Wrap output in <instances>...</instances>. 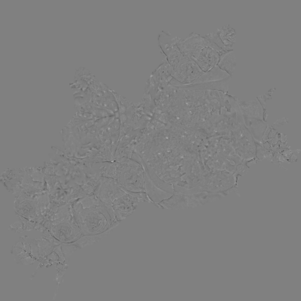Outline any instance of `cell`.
<instances>
[{
    "mask_svg": "<svg viewBox=\"0 0 301 301\" xmlns=\"http://www.w3.org/2000/svg\"><path fill=\"white\" fill-rule=\"evenodd\" d=\"M28 255V254L24 252H22L20 254H16V256L17 257L19 258L20 259L26 257Z\"/></svg>",
    "mask_w": 301,
    "mask_h": 301,
    "instance_id": "5bb4252c",
    "label": "cell"
},
{
    "mask_svg": "<svg viewBox=\"0 0 301 301\" xmlns=\"http://www.w3.org/2000/svg\"><path fill=\"white\" fill-rule=\"evenodd\" d=\"M21 249H20V248H18L17 247H15L14 248L13 250L14 254H16L21 252Z\"/></svg>",
    "mask_w": 301,
    "mask_h": 301,
    "instance_id": "9a60e30c",
    "label": "cell"
},
{
    "mask_svg": "<svg viewBox=\"0 0 301 301\" xmlns=\"http://www.w3.org/2000/svg\"><path fill=\"white\" fill-rule=\"evenodd\" d=\"M61 209V218L56 228L59 239L66 243L77 240L82 235L76 221L72 204L65 203Z\"/></svg>",
    "mask_w": 301,
    "mask_h": 301,
    "instance_id": "7a4b0ae2",
    "label": "cell"
},
{
    "mask_svg": "<svg viewBox=\"0 0 301 301\" xmlns=\"http://www.w3.org/2000/svg\"><path fill=\"white\" fill-rule=\"evenodd\" d=\"M231 78L228 74L216 66L190 84L195 89L216 90L227 93Z\"/></svg>",
    "mask_w": 301,
    "mask_h": 301,
    "instance_id": "3957f363",
    "label": "cell"
},
{
    "mask_svg": "<svg viewBox=\"0 0 301 301\" xmlns=\"http://www.w3.org/2000/svg\"><path fill=\"white\" fill-rule=\"evenodd\" d=\"M180 75V81L182 83H190L204 73L193 60L185 56L177 63Z\"/></svg>",
    "mask_w": 301,
    "mask_h": 301,
    "instance_id": "52a82bcc",
    "label": "cell"
},
{
    "mask_svg": "<svg viewBox=\"0 0 301 301\" xmlns=\"http://www.w3.org/2000/svg\"><path fill=\"white\" fill-rule=\"evenodd\" d=\"M140 202L137 198L127 193L116 199L112 206L116 220L121 222L132 215Z\"/></svg>",
    "mask_w": 301,
    "mask_h": 301,
    "instance_id": "8992f818",
    "label": "cell"
},
{
    "mask_svg": "<svg viewBox=\"0 0 301 301\" xmlns=\"http://www.w3.org/2000/svg\"><path fill=\"white\" fill-rule=\"evenodd\" d=\"M236 65L235 57L233 50L223 52L220 55L217 66L232 78Z\"/></svg>",
    "mask_w": 301,
    "mask_h": 301,
    "instance_id": "30bf717a",
    "label": "cell"
},
{
    "mask_svg": "<svg viewBox=\"0 0 301 301\" xmlns=\"http://www.w3.org/2000/svg\"><path fill=\"white\" fill-rule=\"evenodd\" d=\"M216 31L225 46V51L233 50L236 39L235 30L228 24L218 28Z\"/></svg>",
    "mask_w": 301,
    "mask_h": 301,
    "instance_id": "9c48e42d",
    "label": "cell"
},
{
    "mask_svg": "<svg viewBox=\"0 0 301 301\" xmlns=\"http://www.w3.org/2000/svg\"><path fill=\"white\" fill-rule=\"evenodd\" d=\"M72 205L76 221L82 235L102 233L115 222L93 193L77 200Z\"/></svg>",
    "mask_w": 301,
    "mask_h": 301,
    "instance_id": "6da1fadb",
    "label": "cell"
},
{
    "mask_svg": "<svg viewBox=\"0 0 301 301\" xmlns=\"http://www.w3.org/2000/svg\"><path fill=\"white\" fill-rule=\"evenodd\" d=\"M120 222L118 221L114 222L108 229L100 234L93 235H82L76 241L70 243L75 245L81 249L98 243L111 233Z\"/></svg>",
    "mask_w": 301,
    "mask_h": 301,
    "instance_id": "ba28073f",
    "label": "cell"
},
{
    "mask_svg": "<svg viewBox=\"0 0 301 301\" xmlns=\"http://www.w3.org/2000/svg\"><path fill=\"white\" fill-rule=\"evenodd\" d=\"M126 193L121 188L118 182L110 179L100 180L98 185L93 193L107 210L113 220H116L112 209V203L116 199Z\"/></svg>",
    "mask_w": 301,
    "mask_h": 301,
    "instance_id": "277c9868",
    "label": "cell"
},
{
    "mask_svg": "<svg viewBox=\"0 0 301 301\" xmlns=\"http://www.w3.org/2000/svg\"><path fill=\"white\" fill-rule=\"evenodd\" d=\"M204 36L218 46L223 51H226L225 46L216 31L207 34Z\"/></svg>",
    "mask_w": 301,
    "mask_h": 301,
    "instance_id": "8fae6325",
    "label": "cell"
},
{
    "mask_svg": "<svg viewBox=\"0 0 301 301\" xmlns=\"http://www.w3.org/2000/svg\"><path fill=\"white\" fill-rule=\"evenodd\" d=\"M24 260V261L21 260V262L23 264H25L26 265H29L31 264L32 263H33L34 260L31 257H27V258H24V259H22Z\"/></svg>",
    "mask_w": 301,
    "mask_h": 301,
    "instance_id": "4fadbf2b",
    "label": "cell"
},
{
    "mask_svg": "<svg viewBox=\"0 0 301 301\" xmlns=\"http://www.w3.org/2000/svg\"><path fill=\"white\" fill-rule=\"evenodd\" d=\"M145 192L150 200L156 204L173 194V186L156 177H146L144 183Z\"/></svg>",
    "mask_w": 301,
    "mask_h": 301,
    "instance_id": "5b68a950",
    "label": "cell"
},
{
    "mask_svg": "<svg viewBox=\"0 0 301 301\" xmlns=\"http://www.w3.org/2000/svg\"><path fill=\"white\" fill-rule=\"evenodd\" d=\"M288 119L287 118H280L275 121L272 125V127L275 128H278L280 126L287 123Z\"/></svg>",
    "mask_w": 301,
    "mask_h": 301,
    "instance_id": "7c38bea8",
    "label": "cell"
}]
</instances>
